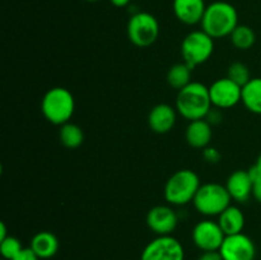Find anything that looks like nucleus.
<instances>
[{"label": "nucleus", "mask_w": 261, "mask_h": 260, "mask_svg": "<svg viewBox=\"0 0 261 260\" xmlns=\"http://www.w3.org/2000/svg\"><path fill=\"white\" fill-rule=\"evenodd\" d=\"M200 186L199 176L193 170H178L166 183L165 199L172 205H185L194 200Z\"/></svg>", "instance_id": "obj_4"}, {"label": "nucleus", "mask_w": 261, "mask_h": 260, "mask_svg": "<svg viewBox=\"0 0 261 260\" xmlns=\"http://www.w3.org/2000/svg\"><path fill=\"white\" fill-rule=\"evenodd\" d=\"M214 51V38L201 31L190 32L181 43V54L185 63L194 69L205 63Z\"/></svg>", "instance_id": "obj_7"}, {"label": "nucleus", "mask_w": 261, "mask_h": 260, "mask_svg": "<svg viewBox=\"0 0 261 260\" xmlns=\"http://www.w3.org/2000/svg\"><path fill=\"white\" fill-rule=\"evenodd\" d=\"M177 214L167 205H155L148 212L147 224L158 236H170L177 227Z\"/></svg>", "instance_id": "obj_12"}, {"label": "nucleus", "mask_w": 261, "mask_h": 260, "mask_svg": "<svg viewBox=\"0 0 261 260\" xmlns=\"http://www.w3.org/2000/svg\"><path fill=\"white\" fill-rule=\"evenodd\" d=\"M160 23L157 18L148 12L135 13L127 22V37L138 47H148L157 41Z\"/></svg>", "instance_id": "obj_6"}, {"label": "nucleus", "mask_w": 261, "mask_h": 260, "mask_svg": "<svg viewBox=\"0 0 261 260\" xmlns=\"http://www.w3.org/2000/svg\"><path fill=\"white\" fill-rule=\"evenodd\" d=\"M213 137V130H212L211 122L203 120H195L190 121L189 126L186 127V140L193 148L204 149L211 143Z\"/></svg>", "instance_id": "obj_16"}, {"label": "nucleus", "mask_w": 261, "mask_h": 260, "mask_svg": "<svg viewBox=\"0 0 261 260\" xmlns=\"http://www.w3.org/2000/svg\"><path fill=\"white\" fill-rule=\"evenodd\" d=\"M252 181L249 171L237 170L228 177L226 184V188L228 190L229 195L239 203H245L252 195Z\"/></svg>", "instance_id": "obj_15"}, {"label": "nucleus", "mask_w": 261, "mask_h": 260, "mask_svg": "<svg viewBox=\"0 0 261 260\" xmlns=\"http://www.w3.org/2000/svg\"><path fill=\"white\" fill-rule=\"evenodd\" d=\"M208 5L204 0H173L172 8L176 18L188 25L201 22Z\"/></svg>", "instance_id": "obj_13"}, {"label": "nucleus", "mask_w": 261, "mask_h": 260, "mask_svg": "<svg viewBox=\"0 0 261 260\" xmlns=\"http://www.w3.org/2000/svg\"><path fill=\"white\" fill-rule=\"evenodd\" d=\"M198 260H223V257L218 250V251H203Z\"/></svg>", "instance_id": "obj_27"}, {"label": "nucleus", "mask_w": 261, "mask_h": 260, "mask_svg": "<svg viewBox=\"0 0 261 260\" xmlns=\"http://www.w3.org/2000/svg\"><path fill=\"white\" fill-rule=\"evenodd\" d=\"M255 167L257 168V170H259V172L261 173V153H260V155L259 157H257V160H256V163H255Z\"/></svg>", "instance_id": "obj_31"}, {"label": "nucleus", "mask_w": 261, "mask_h": 260, "mask_svg": "<svg viewBox=\"0 0 261 260\" xmlns=\"http://www.w3.org/2000/svg\"><path fill=\"white\" fill-rule=\"evenodd\" d=\"M22 250V244L14 236H8L0 241V254L5 260H13Z\"/></svg>", "instance_id": "obj_23"}, {"label": "nucleus", "mask_w": 261, "mask_h": 260, "mask_svg": "<svg viewBox=\"0 0 261 260\" xmlns=\"http://www.w3.org/2000/svg\"><path fill=\"white\" fill-rule=\"evenodd\" d=\"M212 106L209 87L200 82H191L185 88L178 91L176 110L189 121L205 119L211 112Z\"/></svg>", "instance_id": "obj_1"}, {"label": "nucleus", "mask_w": 261, "mask_h": 260, "mask_svg": "<svg viewBox=\"0 0 261 260\" xmlns=\"http://www.w3.org/2000/svg\"><path fill=\"white\" fill-rule=\"evenodd\" d=\"M13 260H40V257L33 252V250L31 247H23L22 251Z\"/></svg>", "instance_id": "obj_26"}, {"label": "nucleus", "mask_w": 261, "mask_h": 260, "mask_svg": "<svg viewBox=\"0 0 261 260\" xmlns=\"http://www.w3.org/2000/svg\"><path fill=\"white\" fill-rule=\"evenodd\" d=\"M231 195L226 186L216 183L204 184L199 188L195 198H194V205L196 211L203 216L213 217L219 216L224 209L231 205Z\"/></svg>", "instance_id": "obj_5"}, {"label": "nucleus", "mask_w": 261, "mask_h": 260, "mask_svg": "<svg viewBox=\"0 0 261 260\" xmlns=\"http://www.w3.org/2000/svg\"><path fill=\"white\" fill-rule=\"evenodd\" d=\"M31 249L40 259H50L59 250V240L48 231H41L32 237Z\"/></svg>", "instance_id": "obj_17"}, {"label": "nucleus", "mask_w": 261, "mask_h": 260, "mask_svg": "<svg viewBox=\"0 0 261 260\" xmlns=\"http://www.w3.org/2000/svg\"><path fill=\"white\" fill-rule=\"evenodd\" d=\"M191 70L193 69L186 63L176 64V65L171 66L167 73L168 84L172 88L178 89V91L185 88L188 84L191 83Z\"/></svg>", "instance_id": "obj_21"}, {"label": "nucleus", "mask_w": 261, "mask_h": 260, "mask_svg": "<svg viewBox=\"0 0 261 260\" xmlns=\"http://www.w3.org/2000/svg\"><path fill=\"white\" fill-rule=\"evenodd\" d=\"M209 96L217 109H231L242 102V87L229 78H221L209 87Z\"/></svg>", "instance_id": "obj_10"}, {"label": "nucleus", "mask_w": 261, "mask_h": 260, "mask_svg": "<svg viewBox=\"0 0 261 260\" xmlns=\"http://www.w3.org/2000/svg\"><path fill=\"white\" fill-rule=\"evenodd\" d=\"M176 124V110L167 103H160L150 110L148 115V125L157 134H166L173 129Z\"/></svg>", "instance_id": "obj_14"}, {"label": "nucleus", "mask_w": 261, "mask_h": 260, "mask_svg": "<svg viewBox=\"0 0 261 260\" xmlns=\"http://www.w3.org/2000/svg\"><path fill=\"white\" fill-rule=\"evenodd\" d=\"M75 110V99L71 92L64 87L48 89L41 101V111L47 121L54 125L69 122Z\"/></svg>", "instance_id": "obj_3"}, {"label": "nucleus", "mask_w": 261, "mask_h": 260, "mask_svg": "<svg viewBox=\"0 0 261 260\" xmlns=\"http://www.w3.org/2000/svg\"><path fill=\"white\" fill-rule=\"evenodd\" d=\"M201 30L212 38H223L231 36L239 25V13L232 4L227 2H214L206 7L200 22Z\"/></svg>", "instance_id": "obj_2"}, {"label": "nucleus", "mask_w": 261, "mask_h": 260, "mask_svg": "<svg viewBox=\"0 0 261 260\" xmlns=\"http://www.w3.org/2000/svg\"><path fill=\"white\" fill-rule=\"evenodd\" d=\"M86 2H89V3H96V2H99V0H86Z\"/></svg>", "instance_id": "obj_32"}, {"label": "nucleus", "mask_w": 261, "mask_h": 260, "mask_svg": "<svg viewBox=\"0 0 261 260\" xmlns=\"http://www.w3.org/2000/svg\"><path fill=\"white\" fill-rule=\"evenodd\" d=\"M252 196L261 204V176L255 178L254 186H252Z\"/></svg>", "instance_id": "obj_28"}, {"label": "nucleus", "mask_w": 261, "mask_h": 260, "mask_svg": "<svg viewBox=\"0 0 261 260\" xmlns=\"http://www.w3.org/2000/svg\"><path fill=\"white\" fill-rule=\"evenodd\" d=\"M59 137H60L61 144L69 149H75V148L81 147L84 140L82 127L76 124H73V122H66V124L61 125Z\"/></svg>", "instance_id": "obj_20"}, {"label": "nucleus", "mask_w": 261, "mask_h": 260, "mask_svg": "<svg viewBox=\"0 0 261 260\" xmlns=\"http://www.w3.org/2000/svg\"><path fill=\"white\" fill-rule=\"evenodd\" d=\"M224 232L218 222L205 219L195 224L193 229V241L201 251H218L224 241Z\"/></svg>", "instance_id": "obj_9"}, {"label": "nucleus", "mask_w": 261, "mask_h": 260, "mask_svg": "<svg viewBox=\"0 0 261 260\" xmlns=\"http://www.w3.org/2000/svg\"><path fill=\"white\" fill-rule=\"evenodd\" d=\"M5 237H8L7 226H5L4 222H0V241H2V240H4Z\"/></svg>", "instance_id": "obj_30"}, {"label": "nucleus", "mask_w": 261, "mask_h": 260, "mask_svg": "<svg viewBox=\"0 0 261 260\" xmlns=\"http://www.w3.org/2000/svg\"><path fill=\"white\" fill-rule=\"evenodd\" d=\"M3 260H5V259H3Z\"/></svg>", "instance_id": "obj_33"}, {"label": "nucleus", "mask_w": 261, "mask_h": 260, "mask_svg": "<svg viewBox=\"0 0 261 260\" xmlns=\"http://www.w3.org/2000/svg\"><path fill=\"white\" fill-rule=\"evenodd\" d=\"M140 260H185V251L177 239L158 236L144 247Z\"/></svg>", "instance_id": "obj_8"}, {"label": "nucleus", "mask_w": 261, "mask_h": 260, "mask_svg": "<svg viewBox=\"0 0 261 260\" xmlns=\"http://www.w3.org/2000/svg\"><path fill=\"white\" fill-rule=\"evenodd\" d=\"M218 224L226 236L241 233L245 227V216L239 206L229 205L219 214Z\"/></svg>", "instance_id": "obj_18"}, {"label": "nucleus", "mask_w": 261, "mask_h": 260, "mask_svg": "<svg viewBox=\"0 0 261 260\" xmlns=\"http://www.w3.org/2000/svg\"><path fill=\"white\" fill-rule=\"evenodd\" d=\"M227 78H229L231 81H233L234 83H237L239 86L244 87L246 86L250 82L251 76H250V70L245 64L242 63H233L229 65L228 68V75Z\"/></svg>", "instance_id": "obj_24"}, {"label": "nucleus", "mask_w": 261, "mask_h": 260, "mask_svg": "<svg viewBox=\"0 0 261 260\" xmlns=\"http://www.w3.org/2000/svg\"><path fill=\"white\" fill-rule=\"evenodd\" d=\"M219 252L223 260H255L256 246L247 235L241 232L224 237Z\"/></svg>", "instance_id": "obj_11"}, {"label": "nucleus", "mask_w": 261, "mask_h": 260, "mask_svg": "<svg viewBox=\"0 0 261 260\" xmlns=\"http://www.w3.org/2000/svg\"><path fill=\"white\" fill-rule=\"evenodd\" d=\"M203 155L208 162L211 163H217L219 160H221V154H219L218 150L216 148H204Z\"/></svg>", "instance_id": "obj_25"}, {"label": "nucleus", "mask_w": 261, "mask_h": 260, "mask_svg": "<svg viewBox=\"0 0 261 260\" xmlns=\"http://www.w3.org/2000/svg\"><path fill=\"white\" fill-rule=\"evenodd\" d=\"M242 103L252 114L261 115V78H251L242 87Z\"/></svg>", "instance_id": "obj_19"}, {"label": "nucleus", "mask_w": 261, "mask_h": 260, "mask_svg": "<svg viewBox=\"0 0 261 260\" xmlns=\"http://www.w3.org/2000/svg\"><path fill=\"white\" fill-rule=\"evenodd\" d=\"M229 37H231V42L233 43L234 47L239 50H249L256 41V35H255L254 30L249 25L244 24L237 25Z\"/></svg>", "instance_id": "obj_22"}, {"label": "nucleus", "mask_w": 261, "mask_h": 260, "mask_svg": "<svg viewBox=\"0 0 261 260\" xmlns=\"http://www.w3.org/2000/svg\"><path fill=\"white\" fill-rule=\"evenodd\" d=\"M110 2H111V4L116 8H125L130 4L132 0H110Z\"/></svg>", "instance_id": "obj_29"}]
</instances>
